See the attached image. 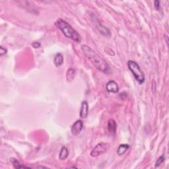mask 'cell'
<instances>
[{"label": "cell", "mask_w": 169, "mask_h": 169, "mask_svg": "<svg viewBox=\"0 0 169 169\" xmlns=\"http://www.w3.org/2000/svg\"><path fill=\"white\" fill-rule=\"evenodd\" d=\"M81 50L83 54L87 57L89 60H90L98 70L104 73L108 72L109 70V66L107 62L101 57H100L93 49L87 45H82Z\"/></svg>", "instance_id": "1"}, {"label": "cell", "mask_w": 169, "mask_h": 169, "mask_svg": "<svg viewBox=\"0 0 169 169\" xmlns=\"http://www.w3.org/2000/svg\"><path fill=\"white\" fill-rule=\"evenodd\" d=\"M55 24H56L57 28L61 30L66 37L77 42L81 41V37H80L78 32L74 30V28H73L72 26L67 23L66 21L62 19H59L57 20Z\"/></svg>", "instance_id": "2"}, {"label": "cell", "mask_w": 169, "mask_h": 169, "mask_svg": "<svg viewBox=\"0 0 169 169\" xmlns=\"http://www.w3.org/2000/svg\"><path fill=\"white\" fill-rule=\"evenodd\" d=\"M128 67L139 84H143L145 82V75L138 64L134 61L130 60L128 62Z\"/></svg>", "instance_id": "3"}, {"label": "cell", "mask_w": 169, "mask_h": 169, "mask_svg": "<svg viewBox=\"0 0 169 169\" xmlns=\"http://www.w3.org/2000/svg\"><path fill=\"white\" fill-rule=\"evenodd\" d=\"M109 145L105 143H100L97 146H95L94 149L91 153V155L93 157L99 156L100 155L106 153L108 149Z\"/></svg>", "instance_id": "4"}, {"label": "cell", "mask_w": 169, "mask_h": 169, "mask_svg": "<svg viewBox=\"0 0 169 169\" xmlns=\"http://www.w3.org/2000/svg\"><path fill=\"white\" fill-rule=\"evenodd\" d=\"M83 128V123L81 120H78L73 124L72 127V133L73 135H77L81 132Z\"/></svg>", "instance_id": "5"}, {"label": "cell", "mask_w": 169, "mask_h": 169, "mask_svg": "<svg viewBox=\"0 0 169 169\" xmlns=\"http://www.w3.org/2000/svg\"><path fill=\"white\" fill-rule=\"evenodd\" d=\"M106 89L108 92L110 93H118L119 91L118 84L114 81H109L106 84Z\"/></svg>", "instance_id": "6"}, {"label": "cell", "mask_w": 169, "mask_h": 169, "mask_svg": "<svg viewBox=\"0 0 169 169\" xmlns=\"http://www.w3.org/2000/svg\"><path fill=\"white\" fill-rule=\"evenodd\" d=\"M89 110V104L88 103L85 101L82 102L81 109H80L79 116L81 118H85L88 115Z\"/></svg>", "instance_id": "7"}, {"label": "cell", "mask_w": 169, "mask_h": 169, "mask_svg": "<svg viewBox=\"0 0 169 169\" xmlns=\"http://www.w3.org/2000/svg\"><path fill=\"white\" fill-rule=\"evenodd\" d=\"M108 130L112 134H115L116 131V123L113 119H110L108 122Z\"/></svg>", "instance_id": "8"}, {"label": "cell", "mask_w": 169, "mask_h": 169, "mask_svg": "<svg viewBox=\"0 0 169 169\" xmlns=\"http://www.w3.org/2000/svg\"><path fill=\"white\" fill-rule=\"evenodd\" d=\"M54 63L56 67L60 66L64 63V56L60 53H58L55 55L54 59Z\"/></svg>", "instance_id": "9"}, {"label": "cell", "mask_w": 169, "mask_h": 169, "mask_svg": "<svg viewBox=\"0 0 169 169\" xmlns=\"http://www.w3.org/2000/svg\"><path fill=\"white\" fill-rule=\"evenodd\" d=\"M75 71L74 69L70 68L67 71L66 73V79L68 82H72L75 77Z\"/></svg>", "instance_id": "10"}, {"label": "cell", "mask_w": 169, "mask_h": 169, "mask_svg": "<svg viewBox=\"0 0 169 169\" xmlns=\"http://www.w3.org/2000/svg\"><path fill=\"white\" fill-rule=\"evenodd\" d=\"M130 146L129 145H127V144H122L119 146L118 149L117 150V154L119 155V156H121V155H124V153H126V151L128 149Z\"/></svg>", "instance_id": "11"}, {"label": "cell", "mask_w": 169, "mask_h": 169, "mask_svg": "<svg viewBox=\"0 0 169 169\" xmlns=\"http://www.w3.org/2000/svg\"><path fill=\"white\" fill-rule=\"evenodd\" d=\"M68 151L66 147H63L62 148L60 153H59V159L61 160V161H63V160H65L67 159V157H68Z\"/></svg>", "instance_id": "12"}, {"label": "cell", "mask_w": 169, "mask_h": 169, "mask_svg": "<svg viewBox=\"0 0 169 169\" xmlns=\"http://www.w3.org/2000/svg\"><path fill=\"white\" fill-rule=\"evenodd\" d=\"M11 162L13 163V166H14L15 168H29L28 167V166H24V165H22V164H20L19 163V161H17V160H16L15 159H14V158H11Z\"/></svg>", "instance_id": "13"}, {"label": "cell", "mask_w": 169, "mask_h": 169, "mask_svg": "<svg viewBox=\"0 0 169 169\" xmlns=\"http://www.w3.org/2000/svg\"><path fill=\"white\" fill-rule=\"evenodd\" d=\"M164 160H165V157H164V155H162V156L159 157V159L157 160L156 163H155V168L159 167V166L164 161Z\"/></svg>", "instance_id": "14"}, {"label": "cell", "mask_w": 169, "mask_h": 169, "mask_svg": "<svg viewBox=\"0 0 169 169\" xmlns=\"http://www.w3.org/2000/svg\"><path fill=\"white\" fill-rule=\"evenodd\" d=\"M7 49L4 48L3 46H1V48H0V55H1V56H3V55L7 54Z\"/></svg>", "instance_id": "15"}, {"label": "cell", "mask_w": 169, "mask_h": 169, "mask_svg": "<svg viewBox=\"0 0 169 169\" xmlns=\"http://www.w3.org/2000/svg\"><path fill=\"white\" fill-rule=\"evenodd\" d=\"M32 45V47L34 48H39L40 47H41V44L39 42H34Z\"/></svg>", "instance_id": "16"}, {"label": "cell", "mask_w": 169, "mask_h": 169, "mask_svg": "<svg viewBox=\"0 0 169 169\" xmlns=\"http://www.w3.org/2000/svg\"><path fill=\"white\" fill-rule=\"evenodd\" d=\"M154 4H155V8L157 10H159L160 9V1H155Z\"/></svg>", "instance_id": "17"}, {"label": "cell", "mask_w": 169, "mask_h": 169, "mask_svg": "<svg viewBox=\"0 0 169 169\" xmlns=\"http://www.w3.org/2000/svg\"><path fill=\"white\" fill-rule=\"evenodd\" d=\"M71 168H77V167H76V166H72Z\"/></svg>", "instance_id": "18"}]
</instances>
